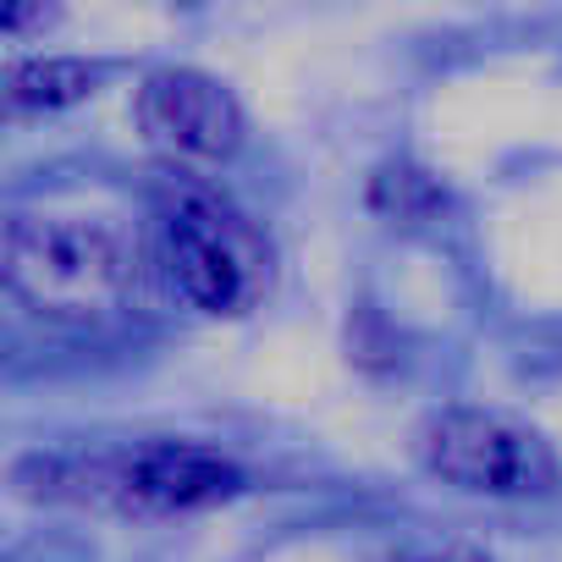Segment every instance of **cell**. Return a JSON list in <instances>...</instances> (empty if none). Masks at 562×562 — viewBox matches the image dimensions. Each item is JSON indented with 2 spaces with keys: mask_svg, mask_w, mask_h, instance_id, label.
Here are the masks:
<instances>
[{
  "mask_svg": "<svg viewBox=\"0 0 562 562\" xmlns=\"http://www.w3.org/2000/svg\"><path fill=\"white\" fill-rule=\"evenodd\" d=\"M138 133L149 138L155 155H166L177 171L188 166H221L243 149L248 116L237 94L193 67H160L138 83Z\"/></svg>",
  "mask_w": 562,
  "mask_h": 562,
  "instance_id": "cell-5",
  "label": "cell"
},
{
  "mask_svg": "<svg viewBox=\"0 0 562 562\" xmlns=\"http://www.w3.org/2000/svg\"><path fill=\"white\" fill-rule=\"evenodd\" d=\"M83 485L94 502L138 518H177L221 507L243 491V469L199 441H144L111 458H94L83 469Z\"/></svg>",
  "mask_w": 562,
  "mask_h": 562,
  "instance_id": "cell-4",
  "label": "cell"
},
{
  "mask_svg": "<svg viewBox=\"0 0 562 562\" xmlns=\"http://www.w3.org/2000/svg\"><path fill=\"white\" fill-rule=\"evenodd\" d=\"M155 259L199 315H248L270 288L265 232L204 177L171 171L155 188Z\"/></svg>",
  "mask_w": 562,
  "mask_h": 562,
  "instance_id": "cell-1",
  "label": "cell"
},
{
  "mask_svg": "<svg viewBox=\"0 0 562 562\" xmlns=\"http://www.w3.org/2000/svg\"><path fill=\"white\" fill-rule=\"evenodd\" d=\"M50 23H56L50 7H7V12H0V29H7V40H23L29 29H50Z\"/></svg>",
  "mask_w": 562,
  "mask_h": 562,
  "instance_id": "cell-7",
  "label": "cell"
},
{
  "mask_svg": "<svg viewBox=\"0 0 562 562\" xmlns=\"http://www.w3.org/2000/svg\"><path fill=\"white\" fill-rule=\"evenodd\" d=\"M0 276L23 310L72 331L122 321L133 299L127 243L83 215H18L0 237Z\"/></svg>",
  "mask_w": 562,
  "mask_h": 562,
  "instance_id": "cell-2",
  "label": "cell"
},
{
  "mask_svg": "<svg viewBox=\"0 0 562 562\" xmlns=\"http://www.w3.org/2000/svg\"><path fill=\"white\" fill-rule=\"evenodd\" d=\"M414 562H485V557L469 551V546H441V551H425V557H414Z\"/></svg>",
  "mask_w": 562,
  "mask_h": 562,
  "instance_id": "cell-8",
  "label": "cell"
},
{
  "mask_svg": "<svg viewBox=\"0 0 562 562\" xmlns=\"http://www.w3.org/2000/svg\"><path fill=\"white\" fill-rule=\"evenodd\" d=\"M94 83H100V67H94V61H78V56H34V61H12V72H7V111H18V116L61 111V105L89 100Z\"/></svg>",
  "mask_w": 562,
  "mask_h": 562,
  "instance_id": "cell-6",
  "label": "cell"
},
{
  "mask_svg": "<svg viewBox=\"0 0 562 562\" xmlns=\"http://www.w3.org/2000/svg\"><path fill=\"white\" fill-rule=\"evenodd\" d=\"M419 458L436 480L469 491V496H540L557 485V458L551 447L485 408H447L419 430Z\"/></svg>",
  "mask_w": 562,
  "mask_h": 562,
  "instance_id": "cell-3",
  "label": "cell"
}]
</instances>
